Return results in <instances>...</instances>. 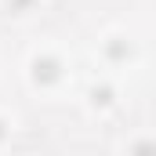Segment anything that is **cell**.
Here are the masks:
<instances>
[{
	"instance_id": "1",
	"label": "cell",
	"mask_w": 156,
	"mask_h": 156,
	"mask_svg": "<svg viewBox=\"0 0 156 156\" xmlns=\"http://www.w3.org/2000/svg\"><path fill=\"white\" fill-rule=\"evenodd\" d=\"M18 76H22V87L40 102H66L76 94L73 51L55 37H44L26 47L22 62H18Z\"/></svg>"
},
{
	"instance_id": "2",
	"label": "cell",
	"mask_w": 156,
	"mask_h": 156,
	"mask_svg": "<svg viewBox=\"0 0 156 156\" xmlns=\"http://www.w3.org/2000/svg\"><path fill=\"white\" fill-rule=\"evenodd\" d=\"M142 62H145V47H142V40L134 37L131 29L105 26L94 37V69L127 80L134 69H142Z\"/></svg>"
},
{
	"instance_id": "3",
	"label": "cell",
	"mask_w": 156,
	"mask_h": 156,
	"mask_svg": "<svg viewBox=\"0 0 156 156\" xmlns=\"http://www.w3.org/2000/svg\"><path fill=\"white\" fill-rule=\"evenodd\" d=\"M76 102L91 120H113L123 109V76L98 69L94 76L83 80V87L76 91Z\"/></svg>"
},
{
	"instance_id": "4",
	"label": "cell",
	"mask_w": 156,
	"mask_h": 156,
	"mask_svg": "<svg viewBox=\"0 0 156 156\" xmlns=\"http://www.w3.org/2000/svg\"><path fill=\"white\" fill-rule=\"evenodd\" d=\"M116 153H131V156H156V131L149 127H134L131 134H123L116 145Z\"/></svg>"
},
{
	"instance_id": "5",
	"label": "cell",
	"mask_w": 156,
	"mask_h": 156,
	"mask_svg": "<svg viewBox=\"0 0 156 156\" xmlns=\"http://www.w3.org/2000/svg\"><path fill=\"white\" fill-rule=\"evenodd\" d=\"M47 7V0H0V15L11 22H29Z\"/></svg>"
},
{
	"instance_id": "6",
	"label": "cell",
	"mask_w": 156,
	"mask_h": 156,
	"mask_svg": "<svg viewBox=\"0 0 156 156\" xmlns=\"http://www.w3.org/2000/svg\"><path fill=\"white\" fill-rule=\"evenodd\" d=\"M18 131H22V120H18V113H15L11 105H0V153H7V149L15 145Z\"/></svg>"
}]
</instances>
